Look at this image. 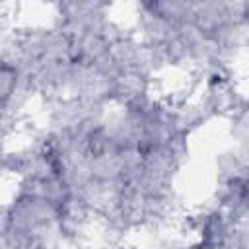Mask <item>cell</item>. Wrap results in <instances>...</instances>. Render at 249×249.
Segmentation results:
<instances>
[{
  "label": "cell",
  "mask_w": 249,
  "mask_h": 249,
  "mask_svg": "<svg viewBox=\"0 0 249 249\" xmlns=\"http://www.w3.org/2000/svg\"><path fill=\"white\" fill-rule=\"evenodd\" d=\"M12 86H14V74H12L10 70H6L4 76H2V80H0V97L10 95Z\"/></svg>",
  "instance_id": "6da1fadb"
}]
</instances>
